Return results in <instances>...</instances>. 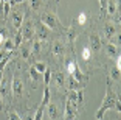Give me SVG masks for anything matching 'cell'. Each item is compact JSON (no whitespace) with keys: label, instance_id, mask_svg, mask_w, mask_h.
<instances>
[{"label":"cell","instance_id":"52a82bcc","mask_svg":"<svg viewBox=\"0 0 121 120\" xmlns=\"http://www.w3.org/2000/svg\"><path fill=\"white\" fill-rule=\"evenodd\" d=\"M101 47H103V44H101V38L98 34H90V50H93V52H99Z\"/></svg>","mask_w":121,"mask_h":120},{"label":"cell","instance_id":"d6986e66","mask_svg":"<svg viewBox=\"0 0 121 120\" xmlns=\"http://www.w3.org/2000/svg\"><path fill=\"white\" fill-rule=\"evenodd\" d=\"M71 75H73V78H75V80H76V81H78V83H79V81H82V80H87V78L84 77V73H82V72L79 70V67L76 69V70L73 72V73H71Z\"/></svg>","mask_w":121,"mask_h":120},{"label":"cell","instance_id":"9c48e42d","mask_svg":"<svg viewBox=\"0 0 121 120\" xmlns=\"http://www.w3.org/2000/svg\"><path fill=\"white\" fill-rule=\"evenodd\" d=\"M103 33H104V38L106 39H112L117 34V27L113 24H106L103 27Z\"/></svg>","mask_w":121,"mask_h":120},{"label":"cell","instance_id":"cb8c5ba5","mask_svg":"<svg viewBox=\"0 0 121 120\" xmlns=\"http://www.w3.org/2000/svg\"><path fill=\"white\" fill-rule=\"evenodd\" d=\"M45 108H47V106L39 105V108H37V112H36V115H34V120H42V115H43V111H45Z\"/></svg>","mask_w":121,"mask_h":120},{"label":"cell","instance_id":"9a60e30c","mask_svg":"<svg viewBox=\"0 0 121 120\" xmlns=\"http://www.w3.org/2000/svg\"><path fill=\"white\" fill-rule=\"evenodd\" d=\"M117 2H115V0H109V2H107V13H109V14H115V13H117Z\"/></svg>","mask_w":121,"mask_h":120},{"label":"cell","instance_id":"30bf717a","mask_svg":"<svg viewBox=\"0 0 121 120\" xmlns=\"http://www.w3.org/2000/svg\"><path fill=\"white\" fill-rule=\"evenodd\" d=\"M50 31H51V30H50V28H47L45 25L42 24V25H39V27L36 28L34 34L39 36V39H48V38H50Z\"/></svg>","mask_w":121,"mask_h":120},{"label":"cell","instance_id":"8fae6325","mask_svg":"<svg viewBox=\"0 0 121 120\" xmlns=\"http://www.w3.org/2000/svg\"><path fill=\"white\" fill-rule=\"evenodd\" d=\"M51 52H53V55H56V56L64 55V52H65V44L62 42V41H56V42L53 44V47H51Z\"/></svg>","mask_w":121,"mask_h":120},{"label":"cell","instance_id":"7a4b0ae2","mask_svg":"<svg viewBox=\"0 0 121 120\" xmlns=\"http://www.w3.org/2000/svg\"><path fill=\"white\" fill-rule=\"evenodd\" d=\"M40 24H43L47 28H50L51 31L60 28V22L57 20L56 14H53V13H42V16H40Z\"/></svg>","mask_w":121,"mask_h":120},{"label":"cell","instance_id":"6da1fadb","mask_svg":"<svg viewBox=\"0 0 121 120\" xmlns=\"http://www.w3.org/2000/svg\"><path fill=\"white\" fill-rule=\"evenodd\" d=\"M115 108H117V111L120 112V100H118V97L112 92L110 86H107V94H106V97H104V101H103L101 108L98 109V112H96V115H95L96 120L103 119V115L106 114L107 109H115Z\"/></svg>","mask_w":121,"mask_h":120},{"label":"cell","instance_id":"e0dca14e","mask_svg":"<svg viewBox=\"0 0 121 120\" xmlns=\"http://www.w3.org/2000/svg\"><path fill=\"white\" fill-rule=\"evenodd\" d=\"M42 75H43V84L48 86V84H50V81H51V70L47 67V69H45V72H43Z\"/></svg>","mask_w":121,"mask_h":120},{"label":"cell","instance_id":"1f68e13d","mask_svg":"<svg viewBox=\"0 0 121 120\" xmlns=\"http://www.w3.org/2000/svg\"><path fill=\"white\" fill-rule=\"evenodd\" d=\"M22 2H25V0H8V3H9L11 6H14V5H17V3H22Z\"/></svg>","mask_w":121,"mask_h":120},{"label":"cell","instance_id":"277c9868","mask_svg":"<svg viewBox=\"0 0 121 120\" xmlns=\"http://www.w3.org/2000/svg\"><path fill=\"white\" fill-rule=\"evenodd\" d=\"M19 30H20V33H22V36H23V39H31L33 36H34L36 25H34V22H33V20H28L25 25H22Z\"/></svg>","mask_w":121,"mask_h":120},{"label":"cell","instance_id":"836d02e7","mask_svg":"<svg viewBox=\"0 0 121 120\" xmlns=\"http://www.w3.org/2000/svg\"><path fill=\"white\" fill-rule=\"evenodd\" d=\"M0 108H2V92H0Z\"/></svg>","mask_w":121,"mask_h":120},{"label":"cell","instance_id":"d6a6232c","mask_svg":"<svg viewBox=\"0 0 121 120\" xmlns=\"http://www.w3.org/2000/svg\"><path fill=\"white\" fill-rule=\"evenodd\" d=\"M2 80H3V70H0V84H2Z\"/></svg>","mask_w":121,"mask_h":120},{"label":"cell","instance_id":"44dd1931","mask_svg":"<svg viewBox=\"0 0 121 120\" xmlns=\"http://www.w3.org/2000/svg\"><path fill=\"white\" fill-rule=\"evenodd\" d=\"M31 55H33V53L30 52V48H25V47H22V48H20V56L23 58L25 61H28L30 58H31Z\"/></svg>","mask_w":121,"mask_h":120},{"label":"cell","instance_id":"8992f818","mask_svg":"<svg viewBox=\"0 0 121 120\" xmlns=\"http://www.w3.org/2000/svg\"><path fill=\"white\" fill-rule=\"evenodd\" d=\"M101 44H103L104 47H106V52H107V55L110 58H117V56H120V53H118V48H117V45L115 44H112V42H104L103 39H101Z\"/></svg>","mask_w":121,"mask_h":120},{"label":"cell","instance_id":"3957f363","mask_svg":"<svg viewBox=\"0 0 121 120\" xmlns=\"http://www.w3.org/2000/svg\"><path fill=\"white\" fill-rule=\"evenodd\" d=\"M11 91H13V95L16 97V98H19V97L23 95V81H22L20 75L16 72L14 77H13V83H11Z\"/></svg>","mask_w":121,"mask_h":120},{"label":"cell","instance_id":"d4e9b609","mask_svg":"<svg viewBox=\"0 0 121 120\" xmlns=\"http://www.w3.org/2000/svg\"><path fill=\"white\" fill-rule=\"evenodd\" d=\"M76 69H78V64H76L75 61H70V62L67 64V73H68V75H71L73 72L76 70Z\"/></svg>","mask_w":121,"mask_h":120},{"label":"cell","instance_id":"ffe728a7","mask_svg":"<svg viewBox=\"0 0 121 120\" xmlns=\"http://www.w3.org/2000/svg\"><path fill=\"white\" fill-rule=\"evenodd\" d=\"M9 38V33H8V30L5 28H0V50H2V44L5 42V39Z\"/></svg>","mask_w":121,"mask_h":120},{"label":"cell","instance_id":"484cf974","mask_svg":"<svg viewBox=\"0 0 121 120\" xmlns=\"http://www.w3.org/2000/svg\"><path fill=\"white\" fill-rule=\"evenodd\" d=\"M40 50H42V42H40V39H37L33 42V53H39Z\"/></svg>","mask_w":121,"mask_h":120},{"label":"cell","instance_id":"f1b7e54d","mask_svg":"<svg viewBox=\"0 0 121 120\" xmlns=\"http://www.w3.org/2000/svg\"><path fill=\"white\" fill-rule=\"evenodd\" d=\"M107 2L109 0H99V10H101V14H104L107 10Z\"/></svg>","mask_w":121,"mask_h":120},{"label":"cell","instance_id":"83f0119b","mask_svg":"<svg viewBox=\"0 0 121 120\" xmlns=\"http://www.w3.org/2000/svg\"><path fill=\"white\" fill-rule=\"evenodd\" d=\"M110 75L113 80H117V81H120V67H113L110 70Z\"/></svg>","mask_w":121,"mask_h":120},{"label":"cell","instance_id":"e575fe53","mask_svg":"<svg viewBox=\"0 0 121 120\" xmlns=\"http://www.w3.org/2000/svg\"><path fill=\"white\" fill-rule=\"evenodd\" d=\"M75 119H76V117H73V119H70V120H75Z\"/></svg>","mask_w":121,"mask_h":120},{"label":"cell","instance_id":"4316f807","mask_svg":"<svg viewBox=\"0 0 121 120\" xmlns=\"http://www.w3.org/2000/svg\"><path fill=\"white\" fill-rule=\"evenodd\" d=\"M22 41H23V36H22L20 30H19V33H17V34H16V39H14V47H20Z\"/></svg>","mask_w":121,"mask_h":120},{"label":"cell","instance_id":"4dcf8cb0","mask_svg":"<svg viewBox=\"0 0 121 120\" xmlns=\"http://www.w3.org/2000/svg\"><path fill=\"white\" fill-rule=\"evenodd\" d=\"M8 115H9V120H22V119H20V117H19L16 112H9Z\"/></svg>","mask_w":121,"mask_h":120},{"label":"cell","instance_id":"2e32d148","mask_svg":"<svg viewBox=\"0 0 121 120\" xmlns=\"http://www.w3.org/2000/svg\"><path fill=\"white\" fill-rule=\"evenodd\" d=\"M90 56H92V50H90V47H84V48H82V52H81V58L84 61H89Z\"/></svg>","mask_w":121,"mask_h":120},{"label":"cell","instance_id":"603a6c76","mask_svg":"<svg viewBox=\"0 0 121 120\" xmlns=\"http://www.w3.org/2000/svg\"><path fill=\"white\" fill-rule=\"evenodd\" d=\"M40 5H42V0H30V8L33 11H37L40 8Z\"/></svg>","mask_w":121,"mask_h":120},{"label":"cell","instance_id":"5bb4252c","mask_svg":"<svg viewBox=\"0 0 121 120\" xmlns=\"http://www.w3.org/2000/svg\"><path fill=\"white\" fill-rule=\"evenodd\" d=\"M13 48H14V41L11 38L5 39V42L2 44V50H5V52H13Z\"/></svg>","mask_w":121,"mask_h":120},{"label":"cell","instance_id":"4fadbf2b","mask_svg":"<svg viewBox=\"0 0 121 120\" xmlns=\"http://www.w3.org/2000/svg\"><path fill=\"white\" fill-rule=\"evenodd\" d=\"M75 39H76V28L75 27H70V28L67 30V41H68V44H70V47H73Z\"/></svg>","mask_w":121,"mask_h":120},{"label":"cell","instance_id":"ba28073f","mask_svg":"<svg viewBox=\"0 0 121 120\" xmlns=\"http://www.w3.org/2000/svg\"><path fill=\"white\" fill-rule=\"evenodd\" d=\"M51 78H53L54 84H56L57 87H65V84H67L65 75L62 73V72H56V73H51Z\"/></svg>","mask_w":121,"mask_h":120},{"label":"cell","instance_id":"f546056e","mask_svg":"<svg viewBox=\"0 0 121 120\" xmlns=\"http://www.w3.org/2000/svg\"><path fill=\"white\" fill-rule=\"evenodd\" d=\"M78 22H79V25H84L87 22V14L86 13H81V14L78 16Z\"/></svg>","mask_w":121,"mask_h":120},{"label":"cell","instance_id":"ac0fdd59","mask_svg":"<svg viewBox=\"0 0 121 120\" xmlns=\"http://www.w3.org/2000/svg\"><path fill=\"white\" fill-rule=\"evenodd\" d=\"M30 78H31V80H33V81H37V80H39V78H40V73H39V72H37V70H36V69L34 67H33V66H31V67H30Z\"/></svg>","mask_w":121,"mask_h":120},{"label":"cell","instance_id":"7402d4cb","mask_svg":"<svg viewBox=\"0 0 121 120\" xmlns=\"http://www.w3.org/2000/svg\"><path fill=\"white\" fill-rule=\"evenodd\" d=\"M33 67L39 72L40 75H42L43 72H45V69H47V64H45V62H34V64H33Z\"/></svg>","mask_w":121,"mask_h":120},{"label":"cell","instance_id":"7c38bea8","mask_svg":"<svg viewBox=\"0 0 121 120\" xmlns=\"http://www.w3.org/2000/svg\"><path fill=\"white\" fill-rule=\"evenodd\" d=\"M48 115H50L51 120H56L57 117L60 115V111H59V106L54 105V103H48Z\"/></svg>","mask_w":121,"mask_h":120},{"label":"cell","instance_id":"5b68a950","mask_svg":"<svg viewBox=\"0 0 121 120\" xmlns=\"http://www.w3.org/2000/svg\"><path fill=\"white\" fill-rule=\"evenodd\" d=\"M23 19H25V14H23L22 10H17L11 14V20H13V25H14L16 30H19L22 25H23Z\"/></svg>","mask_w":121,"mask_h":120}]
</instances>
